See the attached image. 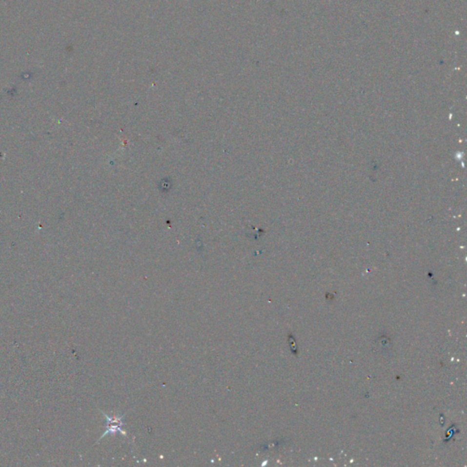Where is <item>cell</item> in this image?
<instances>
[{
  "label": "cell",
  "mask_w": 467,
  "mask_h": 467,
  "mask_svg": "<svg viewBox=\"0 0 467 467\" xmlns=\"http://www.w3.org/2000/svg\"><path fill=\"white\" fill-rule=\"evenodd\" d=\"M102 413H103L105 418L107 420V426H106V431H105L104 433L102 435L101 439H102L105 435H107V434H109V433H115V432H117L124 433L123 431L122 430V426H123V422H122L123 416H122V417L109 416V415L105 414L104 412H102Z\"/></svg>",
  "instance_id": "cell-1"
}]
</instances>
